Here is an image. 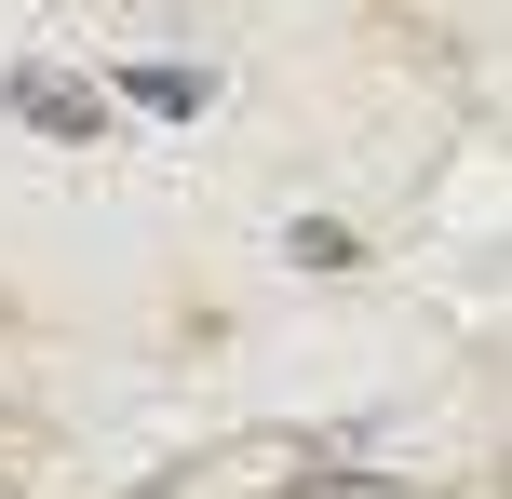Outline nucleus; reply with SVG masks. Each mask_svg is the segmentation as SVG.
<instances>
[{
  "mask_svg": "<svg viewBox=\"0 0 512 499\" xmlns=\"http://www.w3.org/2000/svg\"><path fill=\"white\" fill-rule=\"evenodd\" d=\"M283 257H297V270H351V257H364V243H351V230H337V216H297V230H283Z\"/></svg>",
  "mask_w": 512,
  "mask_h": 499,
  "instance_id": "3",
  "label": "nucleus"
},
{
  "mask_svg": "<svg viewBox=\"0 0 512 499\" xmlns=\"http://www.w3.org/2000/svg\"><path fill=\"white\" fill-rule=\"evenodd\" d=\"M0 108H14L27 135H68V149L108 122V95H95V81H68V68H0Z\"/></svg>",
  "mask_w": 512,
  "mask_h": 499,
  "instance_id": "1",
  "label": "nucleus"
},
{
  "mask_svg": "<svg viewBox=\"0 0 512 499\" xmlns=\"http://www.w3.org/2000/svg\"><path fill=\"white\" fill-rule=\"evenodd\" d=\"M135 108H162V122H189V108H216V81L203 68H176V54H149V68H108Z\"/></svg>",
  "mask_w": 512,
  "mask_h": 499,
  "instance_id": "2",
  "label": "nucleus"
},
{
  "mask_svg": "<svg viewBox=\"0 0 512 499\" xmlns=\"http://www.w3.org/2000/svg\"><path fill=\"white\" fill-rule=\"evenodd\" d=\"M297 499H391V486H351V473H337V486H297Z\"/></svg>",
  "mask_w": 512,
  "mask_h": 499,
  "instance_id": "4",
  "label": "nucleus"
}]
</instances>
